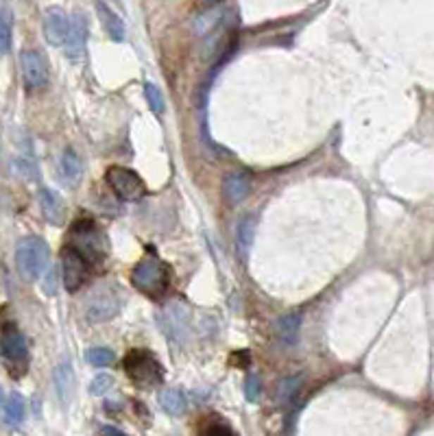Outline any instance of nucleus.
<instances>
[{"mask_svg": "<svg viewBox=\"0 0 434 436\" xmlns=\"http://www.w3.org/2000/svg\"><path fill=\"white\" fill-rule=\"evenodd\" d=\"M131 282L142 294L151 297V299L159 301L164 299L168 288H170V275L166 264L157 258L153 247H149L147 256L138 262V266L131 273Z\"/></svg>", "mask_w": 434, "mask_h": 436, "instance_id": "nucleus-1", "label": "nucleus"}, {"mask_svg": "<svg viewBox=\"0 0 434 436\" xmlns=\"http://www.w3.org/2000/svg\"><path fill=\"white\" fill-rule=\"evenodd\" d=\"M75 251L92 264L101 262L107 254V238L103 234V229L92 220V218H81L73 225L70 229V244Z\"/></svg>", "mask_w": 434, "mask_h": 436, "instance_id": "nucleus-2", "label": "nucleus"}, {"mask_svg": "<svg viewBox=\"0 0 434 436\" xmlns=\"http://www.w3.org/2000/svg\"><path fill=\"white\" fill-rule=\"evenodd\" d=\"M49 244L37 236L22 238L16 247V264L25 280L35 282L49 268Z\"/></svg>", "mask_w": 434, "mask_h": 436, "instance_id": "nucleus-3", "label": "nucleus"}, {"mask_svg": "<svg viewBox=\"0 0 434 436\" xmlns=\"http://www.w3.org/2000/svg\"><path fill=\"white\" fill-rule=\"evenodd\" d=\"M123 364L127 378L138 388H151L162 382V366L144 349H131Z\"/></svg>", "mask_w": 434, "mask_h": 436, "instance_id": "nucleus-4", "label": "nucleus"}, {"mask_svg": "<svg viewBox=\"0 0 434 436\" xmlns=\"http://www.w3.org/2000/svg\"><path fill=\"white\" fill-rule=\"evenodd\" d=\"M109 188L125 201H140L147 194V186L142 177L125 166H111L105 175Z\"/></svg>", "mask_w": 434, "mask_h": 436, "instance_id": "nucleus-5", "label": "nucleus"}, {"mask_svg": "<svg viewBox=\"0 0 434 436\" xmlns=\"http://www.w3.org/2000/svg\"><path fill=\"white\" fill-rule=\"evenodd\" d=\"M89 273H92V266H89V262L79 254V251H75L73 247H63L61 251V278H63V286L66 290H79L81 284L87 282Z\"/></svg>", "mask_w": 434, "mask_h": 436, "instance_id": "nucleus-6", "label": "nucleus"}, {"mask_svg": "<svg viewBox=\"0 0 434 436\" xmlns=\"http://www.w3.org/2000/svg\"><path fill=\"white\" fill-rule=\"evenodd\" d=\"M0 354L9 364H20L22 369L27 366V340L13 323H7L0 330Z\"/></svg>", "mask_w": 434, "mask_h": 436, "instance_id": "nucleus-7", "label": "nucleus"}, {"mask_svg": "<svg viewBox=\"0 0 434 436\" xmlns=\"http://www.w3.org/2000/svg\"><path fill=\"white\" fill-rule=\"evenodd\" d=\"M70 18L61 7H49L44 13V37L51 46H66L70 35Z\"/></svg>", "mask_w": 434, "mask_h": 436, "instance_id": "nucleus-8", "label": "nucleus"}, {"mask_svg": "<svg viewBox=\"0 0 434 436\" xmlns=\"http://www.w3.org/2000/svg\"><path fill=\"white\" fill-rule=\"evenodd\" d=\"M20 68H22V77L29 89H39L46 85L49 81V70L46 63H44L42 55L35 51H25L20 55Z\"/></svg>", "mask_w": 434, "mask_h": 436, "instance_id": "nucleus-9", "label": "nucleus"}, {"mask_svg": "<svg viewBox=\"0 0 434 436\" xmlns=\"http://www.w3.org/2000/svg\"><path fill=\"white\" fill-rule=\"evenodd\" d=\"M120 308V301H118V297L113 294L111 290H101L92 301H89L87 306V316L89 320H109L113 314L118 312Z\"/></svg>", "mask_w": 434, "mask_h": 436, "instance_id": "nucleus-10", "label": "nucleus"}, {"mask_svg": "<svg viewBox=\"0 0 434 436\" xmlns=\"http://www.w3.org/2000/svg\"><path fill=\"white\" fill-rule=\"evenodd\" d=\"M39 208L42 214L51 225H61L66 218V203L55 190H42L39 192Z\"/></svg>", "mask_w": 434, "mask_h": 436, "instance_id": "nucleus-11", "label": "nucleus"}, {"mask_svg": "<svg viewBox=\"0 0 434 436\" xmlns=\"http://www.w3.org/2000/svg\"><path fill=\"white\" fill-rule=\"evenodd\" d=\"M97 13H99V20H101L105 33L113 42H123L125 39V22L120 20V15L113 9H109L103 0H97Z\"/></svg>", "mask_w": 434, "mask_h": 436, "instance_id": "nucleus-12", "label": "nucleus"}, {"mask_svg": "<svg viewBox=\"0 0 434 436\" xmlns=\"http://www.w3.org/2000/svg\"><path fill=\"white\" fill-rule=\"evenodd\" d=\"M83 37H85V18L75 15V20L70 22V35H68V42H66V51L73 59H77L81 55Z\"/></svg>", "mask_w": 434, "mask_h": 436, "instance_id": "nucleus-13", "label": "nucleus"}, {"mask_svg": "<svg viewBox=\"0 0 434 436\" xmlns=\"http://www.w3.org/2000/svg\"><path fill=\"white\" fill-rule=\"evenodd\" d=\"M55 386L61 401H70L73 397V388H75V375H73V366L70 362H63L57 366L55 371Z\"/></svg>", "mask_w": 434, "mask_h": 436, "instance_id": "nucleus-14", "label": "nucleus"}, {"mask_svg": "<svg viewBox=\"0 0 434 436\" xmlns=\"http://www.w3.org/2000/svg\"><path fill=\"white\" fill-rule=\"evenodd\" d=\"M225 194L230 197L232 203L242 201L249 194V177L242 175V173L230 175V177H227V181H225Z\"/></svg>", "mask_w": 434, "mask_h": 436, "instance_id": "nucleus-15", "label": "nucleus"}, {"mask_svg": "<svg viewBox=\"0 0 434 436\" xmlns=\"http://www.w3.org/2000/svg\"><path fill=\"white\" fill-rule=\"evenodd\" d=\"M59 173L68 183H75L81 175V162L73 149H66L61 159H59Z\"/></svg>", "mask_w": 434, "mask_h": 436, "instance_id": "nucleus-16", "label": "nucleus"}, {"mask_svg": "<svg viewBox=\"0 0 434 436\" xmlns=\"http://www.w3.org/2000/svg\"><path fill=\"white\" fill-rule=\"evenodd\" d=\"M159 404L166 412L170 415H181V412L186 410V397L177 388H164L162 393H159Z\"/></svg>", "mask_w": 434, "mask_h": 436, "instance_id": "nucleus-17", "label": "nucleus"}, {"mask_svg": "<svg viewBox=\"0 0 434 436\" xmlns=\"http://www.w3.org/2000/svg\"><path fill=\"white\" fill-rule=\"evenodd\" d=\"M25 415H27V406H25V399H22L20 393H11L9 399H7V406H5V417L11 425H18L25 421Z\"/></svg>", "mask_w": 434, "mask_h": 436, "instance_id": "nucleus-18", "label": "nucleus"}, {"mask_svg": "<svg viewBox=\"0 0 434 436\" xmlns=\"http://www.w3.org/2000/svg\"><path fill=\"white\" fill-rule=\"evenodd\" d=\"M11 11L9 9H3L0 11V55H7L9 49H11V31H13V25H11Z\"/></svg>", "mask_w": 434, "mask_h": 436, "instance_id": "nucleus-19", "label": "nucleus"}, {"mask_svg": "<svg viewBox=\"0 0 434 436\" xmlns=\"http://www.w3.org/2000/svg\"><path fill=\"white\" fill-rule=\"evenodd\" d=\"M299 323H302L299 314H288L280 320V336H282L284 342H288V345H292V342L297 340V334H299Z\"/></svg>", "mask_w": 434, "mask_h": 436, "instance_id": "nucleus-20", "label": "nucleus"}, {"mask_svg": "<svg viewBox=\"0 0 434 436\" xmlns=\"http://www.w3.org/2000/svg\"><path fill=\"white\" fill-rule=\"evenodd\" d=\"M254 232H256V218L254 216L242 218V223L238 225V247L242 254H247L251 242H254Z\"/></svg>", "mask_w": 434, "mask_h": 436, "instance_id": "nucleus-21", "label": "nucleus"}, {"mask_svg": "<svg viewBox=\"0 0 434 436\" xmlns=\"http://www.w3.org/2000/svg\"><path fill=\"white\" fill-rule=\"evenodd\" d=\"M299 384H302V378H286L278 388L280 404H290V399L297 395V391H299Z\"/></svg>", "mask_w": 434, "mask_h": 436, "instance_id": "nucleus-22", "label": "nucleus"}, {"mask_svg": "<svg viewBox=\"0 0 434 436\" xmlns=\"http://www.w3.org/2000/svg\"><path fill=\"white\" fill-rule=\"evenodd\" d=\"M87 360L94 366H111L113 362H116V356H113V351L107 347H94V349L87 351Z\"/></svg>", "mask_w": 434, "mask_h": 436, "instance_id": "nucleus-23", "label": "nucleus"}, {"mask_svg": "<svg viewBox=\"0 0 434 436\" xmlns=\"http://www.w3.org/2000/svg\"><path fill=\"white\" fill-rule=\"evenodd\" d=\"M144 96H147V103L151 105V109H153L155 113H162V111H164V96H162V92H159L157 85L147 83V85H144Z\"/></svg>", "mask_w": 434, "mask_h": 436, "instance_id": "nucleus-24", "label": "nucleus"}, {"mask_svg": "<svg viewBox=\"0 0 434 436\" xmlns=\"http://www.w3.org/2000/svg\"><path fill=\"white\" fill-rule=\"evenodd\" d=\"M111 386H113L111 375L101 373V375H97V378L92 380V384H89V393H92V395H105Z\"/></svg>", "mask_w": 434, "mask_h": 436, "instance_id": "nucleus-25", "label": "nucleus"}, {"mask_svg": "<svg viewBox=\"0 0 434 436\" xmlns=\"http://www.w3.org/2000/svg\"><path fill=\"white\" fill-rule=\"evenodd\" d=\"M244 395L249 401H256L260 397V378L258 375H249L244 382Z\"/></svg>", "mask_w": 434, "mask_h": 436, "instance_id": "nucleus-26", "label": "nucleus"}, {"mask_svg": "<svg viewBox=\"0 0 434 436\" xmlns=\"http://www.w3.org/2000/svg\"><path fill=\"white\" fill-rule=\"evenodd\" d=\"M42 290L46 292V294H55V292H57V270H55L53 266L46 268V275H44Z\"/></svg>", "mask_w": 434, "mask_h": 436, "instance_id": "nucleus-27", "label": "nucleus"}, {"mask_svg": "<svg viewBox=\"0 0 434 436\" xmlns=\"http://www.w3.org/2000/svg\"><path fill=\"white\" fill-rule=\"evenodd\" d=\"M201 436H236L230 428L227 425H223V423H218V425H210L208 430H205Z\"/></svg>", "mask_w": 434, "mask_h": 436, "instance_id": "nucleus-28", "label": "nucleus"}, {"mask_svg": "<svg viewBox=\"0 0 434 436\" xmlns=\"http://www.w3.org/2000/svg\"><path fill=\"white\" fill-rule=\"evenodd\" d=\"M105 436H125V434H120V432H116V430H111V428H105Z\"/></svg>", "mask_w": 434, "mask_h": 436, "instance_id": "nucleus-29", "label": "nucleus"}, {"mask_svg": "<svg viewBox=\"0 0 434 436\" xmlns=\"http://www.w3.org/2000/svg\"><path fill=\"white\" fill-rule=\"evenodd\" d=\"M3 399H5V397H3V388H0V404H3Z\"/></svg>", "mask_w": 434, "mask_h": 436, "instance_id": "nucleus-30", "label": "nucleus"}]
</instances>
